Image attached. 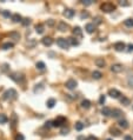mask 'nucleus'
Segmentation results:
<instances>
[{"label":"nucleus","instance_id":"obj_1","mask_svg":"<svg viewBox=\"0 0 133 140\" xmlns=\"http://www.w3.org/2000/svg\"><path fill=\"white\" fill-rule=\"evenodd\" d=\"M18 95V93L14 88H10V90H7L5 91V93L2 94V99L4 100H7V101H12V100H14Z\"/></svg>","mask_w":133,"mask_h":140},{"label":"nucleus","instance_id":"obj_2","mask_svg":"<svg viewBox=\"0 0 133 140\" xmlns=\"http://www.w3.org/2000/svg\"><path fill=\"white\" fill-rule=\"evenodd\" d=\"M10 78H11L13 81L18 82V84H21V82H24V80H25V77L22 76L21 73H19V72H13V73H11V74H10Z\"/></svg>","mask_w":133,"mask_h":140},{"label":"nucleus","instance_id":"obj_3","mask_svg":"<svg viewBox=\"0 0 133 140\" xmlns=\"http://www.w3.org/2000/svg\"><path fill=\"white\" fill-rule=\"evenodd\" d=\"M101 11H104L105 13H111V12H113L117 7H116V5H113L112 2H104L102 5L100 6Z\"/></svg>","mask_w":133,"mask_h":140},{"label":"nucleus","instance_id":"obj_4","mask_svg":"<svg viewBox=\"0 0 133 140\" xmlns=\"http://www.w3.org/2000/svg\"><path fill=\"white\" fill-rule=\"evenodd\" d=\"M57 45L63 49H68L69 48V44H68V41H67V39H65V38H58L57 39Z\"/></svg>","mask_w":133,"mask_h":140},{"label":"nucleus","instance_id":"obj_5","mask_svg":"<svg viewBox=\"0 0 133 140\" xmlns=\"http://www.w3.org/2000/svg\"><path fill=\"white\" fill-rule=\"evenodd\" d=\"M64 124H66V118L65 117H58V118H55L52 121V126L53 127H61Z\"/></svg>","mask_w":133,"mask_h":140},{"label":"nucleus","instance_id":"obj_6","mask_svg":"<svg viewBox=\"0 0 133 140\" xmlns=\"http://www.w3.org/2000/svg\"><path fill=\"white\" fill-rule=\"evenodd\" d=\"M65 86H66L67 90H69V91H73V90L77 88V86H78V82H77V80H74V79H68V80L65 82Z\"/></svg>","mask_w":133,"mask_h":140},{"label":"nucleus","instance_id":"obj_7","mask_svg":"<svg viewBox=\"0 0 133 140\" xmlns=\"http://www.w3.org/2000/svg\"><path fill=\"white\" fill-rule=\"evenodd\" d=\"M107 94H108L111 98H113V99H118V98L121 95L120 91H118L117 88H110L108 92H107Z\"/></svg>","mask_w":133,"mask_h":140},{"label":"nucleus","instance_id":"obj_8","mask_svg":"<svg viewBox=\"0 0 133 140\" xmlns=\"http://www.w3.org/2000/svg\"><path fill=\"white\" fill-rule=\"evenodd\" d=\"M122 111L120 109V108H113L111 111V115L113 117V118H116V119H119V118H121L122 117Z\"/></svg>","mask_w":133,"mask_h":140},{"label":"nucleus","instance_id":"obj_9","mask_svg":"<svg viewBox=\"0 0 133 140\" xmlns=\"http://www.w3.org/2000/svg\"><path fill=\"white\" fill-rule=\"evenodd\" d=\"M113 48L116 49L117 52H122L124 49L126 48V45L122 43V41H118V43H116L113 45Z\"/></svg>","mask_w":133,"mask_h":140},{"label":"nucleus","instance_id":"obj_10","mask_svg":"<svg viewBox=\"0 0 133 140\" xmlns=\"http://www.w3.org/2000/svg\"><path fill=\"white\" fill-rule=\"evenodd\" d=\"M41 43H43L44 46L50 47V46H52V44H53V39L51 38V37H45V38L41 39Z\"/></svg>","mask_w":133,"mask_h":140},{"label":"nucleus","instance_id":"obj_11","mask_svg":"<svg viewBox=\"0 0 133 140\" xmlns=\"http://www.w3.org/2000/svg\"><path fill=\"white\" fill-rule=\"evenodd\" d=\"M111 71L113 73H120L122 71V65L120 64H113L111 66Z\"/></svg>","mask_w":133,"mask_h":140},{"label":"nucleus","instance_id":"obj_12","mask_svg":"<svg viewBox=\"0 0 133 140\" xmlns=\"http://www.w3.org/2000/svg\"><path fill=\"white\" fill-rule=\"evenodd\" d=\"M74 14H75V12L72 8H66L64 11V16H66L67 19H72L74 16Z\"/></svg>","mask_w":133,"mask_h":140},{"label":"nucleus","instance_id":"obj_13","mask_svg":"<svg viewBox=\"0 0 133 140\" xmlns=\"http://www.w3.org/2000/svg\"><path fill=\"white\" fill-rule=\"evenodd\" d=\"M94 64L97 65V67H100V68H102V67H105V66H106V61L104 60V58H97L96 61H94Z\"/></svg>","mask_w":133,"mask_h":140},{"label":"nucleus","instance_id":"obj_14","mask_svg":"<svg viewBox=\"0 0 133 140\" xmlns=\"http://www.w3.org/2000/svg\"><path fill=\"white\" fill-rule=\"evenodd\" d=\"M73 35H75V38H83V30L79 26H77L73 28Z\"/></svg>","mask_w":133,"mask_h":140},{"label":"nucleus","instance_id":"obj_15","mask_svg":"<svg viewBox=\"0 0 133 140\" xmlns=\"http://www.w3.org/2000/svg\"><path fill=\"white\" fill-rule=\"evenodd\" d=\"M67 28H68V25L64 21H60L58 24V30L60 32H65V31H67Z\"/></svg>","mask_w":133,"mask_h":140},{"label":"nucleus","instance_id":"obj_16","mask_svg":"<svg viewBox=\"0 0 133 140\" xmlns=\"http://www.w3.org/2000/svg\"><path fill=\"white\" fill-rule=\"evenodd\" d=\"M118 124H119V127H121V128H124V129L128 128V126H130V124H128V121L126 119H120Z\"/></svg>","mask_w":133,"mask_h":140},{"label":"nucleus","instance_id":"obj_17","mask_svg":"<svg viewBox=\"0 0 133 140\" xmlns=\"http://www.w3.org/2000/svg\"><path fill=\"white\" fill-rule=\"evenodd\" d=\"M17 124H18V117H17L16 113H13L12 114V120H11V128L12 129L16 128Z\"/></svg>","mask_w":133,"mask_h":140},{"label":"nucleus","instance_id":"obj_18","mask_svg":"<svg viewBox=\"0 0 133 140\" xmlns=\"http://www.w3.org/2000/svg\"><path fill=\"white\" fill-rule=\"evenodd\" d=\"M55 104H57V100L54 98H50V99H47V101H46V106L48 108H53Z\"/></svg>","mask_w":133,"mask_h":140},{"label":"nucleus","instance_id":"obj_19","mask_svg":"<svg viewBox=\"0 0 133 140\" xmlns=\"http://www.w3.org/2000/svg\"><path fill=\"white\" fill-rule=\"evenodd\" d=\"M12 21L13 22H21V20H22V18H21V16L19 14V13H14V14H12Z\"/></svg>","mask_w":133,"mask_h":140},{"label":"nucleus","instance_id":"obj_20","mask_svg":"<svg viewBox=\"0 0 133 140\" xmlns=\"http://www.w3.org/2000/svg\"><path fill=\"white\" fill-rule=\"evenodd\" d=\"M94 28H96V26H94V25H93V24H86V26H85V30H86V32L87 33H93L94 32Z\"/></svg>","mask_w":133,"mask_h":140},{"label":"nucleus","instance_id":"obj_21","mask_svg":"<svg viewBox=\"0 0 133 140\" xmlns=\"http://www.w3.org/2000/svg\"><path fill=\"white\" fill-rule=\"evenodd\" d=\"M67 41H68L69 46H78V45H79V41H78L75 38H73V37H69V38H67Z\"/></svg>","mask_w":133,"mask_h":140},{"label":"nucleus","instance_id":"obj_22","mask_svg":"<svg viewBox=\"0 0 133 140\" xmlns=\"http://www.w3.org/2000/svg\"><path fill=\"white\" fill-rule=\"evenodd\" d=\"M111 108L110 107H102L101 108V114L104 115V117H110L111 115Z\"/></svg>","mask_w":133,"mask_h":140},{"label":"nucleus","instance_id":"obj_23","mask_svg":"<svg viewBox=\"0 0 133 140\" xmlns=\"http://www.w3.org/2000/svg\"><path fill=\"white\" fill-rule=\"evenodd\" d=\"M81 107L85 108V109H88V108L91 107V101L87 100V99H84V100L81 101Z\"/></svg>","mask_w":133,"mask_h":140},{"label":"nucleus","instance_id":"obj_24","mask_svg":"<svg viewBox=\"0 0 133 140\" xmlns=\"http://www.w3.org/2000/svg\"><path fill=\"white\" fill-rule=\"evenodd\" d=\"M44 31H45V27H44V25L39 24V25H37V26H35V32H37L38 34H43Z\"/></svg>","mask_w":133,"mask_h":140},{"label":"nucleus","instance_id":"obj_25","mask_svg":"<svg viewBox=\"0 0 133 140\" xmlns=\"http://www.w3.org/2000/svg\"><path fill=\"white\" fill-rule=\"evenodd\" d=\"M101 77H102V74H101V72H99V71H94V72L92 73V78L96 79V80L101 79Z\"/></svg>","mask_w":133,"mask_h":140},{"label":"nucleus","instance_id":"obj_26","mask_svg":"<svg viewBox=\"0 0 133 140\" xmlns=\"http://www.w3.org/2000/svg\"><path fill=\"white\" fill-rule=\"evenodd\" d=\"M13 46H14V44H13V43H5V44H2V46H1V48L4 49V51H7V49L12 48Z\"/></svg>","mask_w":133,"mask_h":140},{"label":"nucleus","instance_id":"obj_27","mask_svg":"<svg viewBox=\"0 0 133 140\" xmlns=\"http://www.w3.org/2000/svg\"><path fill=\"white\" fill-rule=\"evenodd\" d=\"M35 67H37L39 71H44L45 70V67H46V65L44 61H38L37 64H35Z\"/></svg>","mask_w":133,"mask_h":140},{"label":"nucleus","instance_id":"obj_28","mask_svg":"<svg viewBox=\"0 0 133 140\" xmlns=\"http://www.w3.org/2000/svg\"><path fill=\"white\" fill-rule=\"evenodd\" d=\"M124 24H125L126 27H133V18H127V19L124 21Z\"/></svg>","mask_w":133,"mask_h":140},{"label":"nucleus","instance_id":"obj_29","mask_svg":"<svg viewBox=\"0 0 133 140\" xmlns=\"http://www.w3.org/2000/svg\"><path fill=\"white\" fill-rule=\"evenodd\" d=\"M45 88L44 87V84H37L35 87H34V93H38V92H41Z\"/></svg>","mask_w":133,"mask_h":140},{"label":"nucleus","instance_id":"obj_30","mask_svg":"<svg viewBox=\"0 0 133 140\" xmlns=\"http://www.w3.org/2000/svg\"><path fill=\"white\" fill-rule=\"evenodd\" d=\"M120 102H121L122 105H125V106H128V105L131 104V101H130V99H128V98H126V97L120 98Z\"/></svg>","mask_w":133,"mask_h":140},{"label":"nucleus","instance_id":"obj_31","mask_svg":"<svg viewBox=\"0 0 133 140\" xmlns=\"http://www.w3.org/2000/svg\"><path fill=\"white\" fill-rule=\"evenodd\" d=\"M84 126H85V125L83 124L81 121H77V123H75V125H74V127H75V129H77V131H81V129L84 128Z\"/></svg>","mask_w":133,"mask_h":140},{"label":"nucleus","instance_id":"obj_32","mask_svg":"<svg viewBox=\"0 0 133 140\" xmlns=\"http://www.w3.org/2000/svg\"><path fill=\"white\" fill-rule=\"evenodd\" d=\"M7 120H8V118L6 117L4 113H0V124H6L7 123Z\"/></svg>","mask_w":133,"mask_h":140},{"label":"nucleus","instance_id":"obj_33","mask_svg":"<svg viewBox=\"0 0 133 140\" xmlns=\"http://www.w3.org/2000/svg\"><path fill=\"white\" fill-rule=\"evenodd\" d=\"M10 37L13 39H16V40H18V39H20V34L18 32H11L10 33Z\"/></svg>","mask_w":133,"mask_h":140},{"label":"nucleus","instance_id":"obj_34","mask_svg":"<svg viewBox=\"0 0 133 140\" xmlns=\"http://www.w3.org/2000/svg\"><path fill=\"white\" fill-rule=\"evenodd\" d=\"M0 68H1V72H8V70H10V65L8 64H2Z\"/></svg>","mask_w":133,"mask_h":140},{"label":"nucleus","instance_id":"obj_35","mask_svg":"<svg viewBox=\"0 0 133 140\" xmlns=\"http://www.w3.org/2000/svg\"><path fill=\"white\" fill-rule=\"evenodd\" d=\"M127 85L131 87V88H133V76L127 77Z\"/></svg>","mask_w":133,"mask_h":140},{"label":"nucleus","instance_id":"obj_36","mask_svg":"<svg viewBox=\"0 0 133 140\" xmlns=\"http://www.w3.org/2000/svg\"><path fill=\"white\" fill-rule=\"evenodd\" d=\"M111 134L114 135V137H119V135H120V131L117 129V128H112L111 129Z\"/></svg>","mask_w":133,"mask_h":140},{"label":"nucleus","instance_id":"obj_37","mask_svg":"<svg viewBox=\"0 0 133 140\" xmlns=\"http://www.w3.org/2000/svg\"><path fill=\"white\" fill-rule=\"evenodd\" d=\"M21 24L24 26H28L30 24H31V19H28V18H24L21 20Z\"/></svg>","mask_w":133,"mask_h":140},{"label":"nucleus","instance_id":"obj_38","mask_svg":"<svg viewBox=\"0 0 133 140\" xmlns=\"http://www.w3.org/2000/svg\"><path fill=\"white\" fill-rule=\"evenodd\" d=\"M68 132H69V128H68V127H63V128H61V131H60V133H61L63 135L68 134Z\"/></svg>","mask_w":133,"mask_h":140},{"label":"nucleus","instance_id":"obj_39","mask_svg":"<svg viewBox=\"0 0 133 140\" xmlns=\"http://www.w3.org/2000/svg\"><path fill=\"white\" fill-rule=\"evenodd\" d=\"M2 16H4V18H10V16H12V14L10 11L5 10V11H2Z\"/></svg>","mask_w":133,"mask_h":140},{"label":"nucleus","instance_id":"obj_40","mask_svg":"<svg viewBox=\"0 0 133 140\" xmlns=\"http://www.w3.org/2000/svg\"><path fill=\"white\" fill-rule=\"evenodd\" d=\"M105 101H106V95L102 94V95H100V98H99V104H100V105H104Z\"/></svg>","mask_w":133,"mask_h":140},{"label":"nucleus","instance_id":"obj_41","mask_svg":"<svg viewBox=\"0 0 133 140\" xmlns=\"http://www.w3.org/2000/svg\"><path fill=\"white\" fill-rule=\"evenodd\" d=\"M14 140H25V137H24L21 133H18V134L16 135V138H14Z\"/></svg>","mask_w":133,"mask_h":140},{"label":"nucleus","instance_id":"obj_42","mask_svg":"<svg viewBox=\"0 0 133 140\" xmlns=\"http://www.w3.org/2000/svg\"><path fill=\"white\" fill-rule=\"evenodd\" d=\"M101 22H102V20H101V18H100V16H97V18H96V20H94V24H93V25H94V26H96V25H100Z\"/></svg>","mask_w":133,"mask_h":140},{"label":"nucleus","instance_id":"obj_43","mask_svg":"<svg viewBox=\"0 0 133 140\" xmlns=\"http://www.w3.org/2000/svg\"><path fill=\"white\" fill-rule=\"evenodd\" d=\"M83 2V5H85V6H90L93 4V0H84V1H81Z\"/></svg>","mask_w":133,"mask_h":140},{"label":"nucleus","instance_id":"obj_44","mask_svg":"<svg viewBox=\"0 0 133 140\" xmlns=\"http://www.w3.org/2000/svg\"><path fill=\"white\" fill-rule=\"evenodd\" d=\"M126 47H127V52H130V53L133 52V44H128Z\"/></svg>","mask_w":133,"mask_h":140},{"label":"nucleus","instance_id":"obj_45","mask_svg":"<svg viewBox=\"0 0 133 140\" xmlns=\"http://www.w3.org/2000/svg\"><path fill=\"white\" fill-rule=\"evenodd\" d=\"M119 5L126 7V6H128V2H127V1H125V0H121V1H119Z\"/></svg>","mask_w":133,"mask_h":140},{"label":"nucleus","instance_id":"obj_46","mask_svg":"<svg viewBox=\"0 0 133 140\" xmlns=\"http://www.w3.org/2000/svg\"><path fill=\"white\" fill-rule=\"evenodd\" d=\"M88 16H90V14H88L87 12H83L80 16H81V19H84V18H88Z\"/></svg>","mask_w":133,"mask_h":140},{"label":"nucleus","instance_id":"obj_47","mask_svg":"<svg viewBox=\"0 0 133 140\" xmlns=\"http://www.w3.org/2000/svg\"><path fill=\"white\" fill-rule=\"evenodd\" d=\"M47 25H48V26H53V25H54V20H53V19H50V20H47Z\"/></svg>","mask_w":133,"mask_h":140},{"label":"nucleus","instance_id":"obj_48","mask_svg":"<svg viewBox=\"0 0 133 140\" xmlns=\"http://www.w3.org/2000/svg\"><path fill=\"white\" fill-rule=\"evenodd\" d=\"M86 140H98V139H97V137H94V135H90L88 138H86Z\"/></svg>","mask_w":133,"mask_h":140},{"label":"nucleus","instance_id":"obj_49","mask_svg":"<svg viewBox=\"0 0 133 140\" xmlns=\"http://www.w3.org/2000/svg\"><path fill=\"white\" fill-rule=\"evenodd\" d=\"M45 127H52V121H47L45 124Z\"/></svg>","mask_w":133,"mask_h":140},{"label":"nucleus","instance_id":"obj_50","mask_svg":"<svg viewBox=\"0 0 133 140\" xmlns=\"http://www.w3.org/2000/svg\"><path fill=\"white\" fill-rule=\"evenodd\" d=\"M78 140H86V138L84 135H79V137H78Z\"/></svg>","mask_w":133,"mask_h":140},{"label":"nucleus","instance_id":"obj_51","mask_svg":"<svg viewBox=\"0 0 133 140\" xmlns=\"http://www.w3.org/2000/svg\"><path fill=\"white\" fill-rule=\"evenodd\" d=\"M125 140H132V137H130V135H126V137H125Z\"/></svg>","mask_w":133,"mask_h":140},{"label":"nucleus","instance_id":"obj_52","mask_svg":"<svg viewBox=\"0 0 133 140\" xmlns=\"http://www.w3.org/2000/svg\"><path fill=\"white\" fill-rule=\"evenodd\" d=\"M107 140H112V139H107Z\"/></svg>","mask_w":133,"mask_h":140}]
</instances>
